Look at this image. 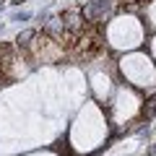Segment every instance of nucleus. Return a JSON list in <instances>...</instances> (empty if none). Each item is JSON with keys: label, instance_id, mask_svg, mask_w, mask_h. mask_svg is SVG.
Returning <instances> with one entry per match:
<instances>
[{"label": "nucleus", "instance_id": "nucleus-1", "mask_svg": "<svg viewBox=\"0 0 156 156\" xmlns=\"http://www.w3.org/2000/svg\"><path fill=\"white\" fill-rule=\"evenodd\" d=\"M29 52H31V57L37 62H57L62 57V44L57 42V39H52V37H47L44 31L39 34L37 31V37H34V42H31V47H29Z\"/></svg>", "mask_w": 156, "mask_h": 156}]
</instances>
